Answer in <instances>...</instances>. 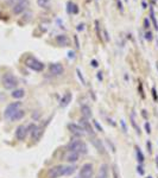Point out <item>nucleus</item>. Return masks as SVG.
Wrapping results in <instances>:
<instances>
[{
	"instance_id": "nucleus-1",
	"label": "nucleus",
	"mask_w": 158,
	"mask_h": 178,
	"mask_svg": "<svg viewBox=\"0 0 158 178\" xmlns=\"http://www.w3.org/2000/svg\"><path fill=\"white\" fill-rule=\"evenodd\" d=\"M67 149L69 151H73V152H76L78 154H86L88 152V147L87 145L82 141V140H79V139H74L72 140L68 145H67Z\"/></svg>"
},
{
	"instance_id": "nucleus-2",
	"label": "nucleus",
	"mask_w": 158,
	"mask_h": 178,
	"mask_svg": "<svg viewBox=\"0 0 158 178\" xmlns=\"http://www.w3.org/2000/svg\"><path fill=\"white\" fill-rule=\"evenodd\" d=\"M24 63H25V65H26L29 69H31V70H33V71H42V70L44 69V64H43L41 61H38L37 58L32 57V56H27V57L25 58Z\"/></svg>"
},
{
	"instance_id": "nucleus-3",
	"label": "nucleus",
	"mask_w": 158,
	"mask_h": 178,
	"mask_svg": "<svg viewBox=\"0 0 158 178\" xmlns=\"http://www.w3.org/2000/svg\"><path fill=\"white\" fill-rule=\"evenodd\" d=\"M2 86L6 89H14L18 86V80L14 75L7 73L2 76Z\"/></svg>"
},
{
	"instance_id": "nucleus-4",
	"label": "nucleus",
	"mask_w": 158,
	"mask_h": 178,
	"mask_svg": "<svg viewBox=\"0 0 158 178\" xmlns=\"http://www.w3.org/2000/svg\"><path fill=\"white\" fill-rule=\"evenodd\" d=\"M63 175L67 176V166H64V165H56V166L49 169V171H48L49 178H58Z\"/></svg>"
},
{
	"instance_id": "nucleus-5",
	"label": "nucleus",
	"mask_w": 158,
	"mask_h": 178,
	"mask_svg": "<svg viewBox=\"0 0 158 178\" xmlns=\"http://www.w3.org/2000/svg\"><path fill=\"white\" fill-rule=\"evenodd\" d=\"M29 5H30V1H29V0H20V1H18L17 4L13 5V7H12V13L16 14V15L21 14L23 12H25V11L27 10Z\"/></svg>"
},
{
	"instance_id": "nucleus-6",
	"label": "nucleus",
	"mask_w": 158,
	"mask_h": 178,
	"mask_svg": "<svg viewBox=\"0 0 158 178\" xmlns=\"http://www.w3.org/2000/svg\"><path fill=\"white\" fill-rule=\"evenodd\" d=\"M20 107H21V102H12V103H10L6 107V109H5V113H4L5 118L6 119H11L13 116V114L19 110Z\"/></svg>"
},
{
	"instance_id": "nucleus-7",
	"label": "nucleus",
	"mask_w": 158,
	"mask_h": 178,
	"mask_svg": "<svg viewBox=\"0 0 158 178\" xmlns=\"http://www.w3.org/2000/svg\"><path fill=\"white\" fill-rule=\"evenodd\" d=\"M93 176V165L90 163H86L82 165L80 170V178H92Z\"/></svg>"
},
{
	"instance_id": "nucleus-8",
	"label": "nucleus",
	"mask_w": 158,
	"mask_h": 178,
	"mask_svg": "<svg viewBox=\"0 0 158 178\" xmlns=\"http://www.w3.org/2000/svg\"><path fill=\"white\" fill-rule=\"evenodd\" d=\"M49 73L54 76H61L64 73V68L60 63H52L49 65Z\"/></svg>"
},
{
	"instance_id": "nucleus-9",
	"label": "nucleus",
	"mask_w": 158,
	"mask_h": 178,
	"mask_svg": "<svg viewBox=\"0 0 158 178\" xmlns=\"http://www.w3.org/2000/svg\"><path fill=\"white\" fill-rule=\"evenodd\" d=\"M80 126L83 128V131H84L86 133L94 135V129H93V127L90 126V124H89V121H88L87 119L81 118V119H80Z\"/></svg>"
},
{
	"instance_id": "nucleus-10",
	"label": "nucleus",
	"mask_w": 158,
	"mask_h": 178,
	"mask_svg": "<svg viewBox=\"0 0 158 178\" xmlns=\"http://www.w3.org/2000/svg\"><path fill=\"white\" fill-rule=\"evenodd\" d=\"M26 134H27V128L24 125H20V126L17 127V129H16V138L18 140H20V141L24 140L26 138Z\"/></svg>"
},
{
	"instance_id": "nucleus-11",
	"label": "nucleus",
	"mask_w": 158,
	"mask_h": 178,
	"mask_svg": "<svg viewBox=\"0 0 158 178\" xmlns=\"http://www.w3.org/2000/svg\"><path fill=\"white\" fill-rule=\"evenodd\" d=\"M79 156L76 152H73V151H67L66 153H64V156H63V158H64V160H67V162H69V163H76L78 160H79Z\"/></svg>"
},
{
	"instance_id": "nucleus-12",
	"label": "nucleus",
	"mask_w": 158,
	"mask_h": 178,
	"mask_svg": "<svg viewBox=\"0 0 158 178\" xmlns=\"http://www.w3.org/2000/svg\"><path fill=\"white\" fill-rule=\"evenodd\" d=\"M68 128H69V131L73 133V134H75V135H84V131H83V128L80 126V125H76V124H69L68 125Z\"/></svg>"
},
{
	"instance_id": "nucleus-13",
	"label": "nucleus",
	"mask_w": 158,
	"mask_h": 178,
	"mask_svg": "<svg viewBox=\"0 0 158 178\" xmlns=\"http://www.w3.org/2000/svg\"><path fill=\"white\" fill-rule=\"evenodd\" d=\"M55 39H56V43L60 46H68V45H70V39L66 35H58V36H56Z\"/></svg>"
},
{
	"instance_id": "nucleus-14",
	"label": "nucleus",
	"mask_w": 158,
	"mask_h": 178,
	"mask_svg": "<svg viewBox=\"0 0 158 178\" xmlns=\"http://www.w3.org/2000/svg\"><path fill=\"white\" fill-rule=\"evenodd\" d=\"M43 134H44V127H38V126H37V128H36L33 132H31L32 140H33V141H39V139L42 138Z\"/></svg>"
},
{
	"instance_id": "nucleus-15",
	"label": "nucleus",
	"mask_w": 158,
	"mask_h": 178,
	"mask_svg": "<svg viewBox=\"0 0 158 178\" xmlns=\"http://www.w3.org/2000/svg\"><path fill=\"white\" fill-rule=\"evenodd\" d=\"M67 12L69 14H78L79 13V7L76 4L72 2V1H68L67 2Z\"/></svg>"
},
{
	"instance_id": "nucleus-16",
	"label": "nucleus",
	"mask_w": 158,
	"mask_h": 178,
	"mask_svg": "<svg viewBox=\"0 0 158 178\" xmlns=\"http://www.w3.org/2000/svg\"><path fill=\"white\" fill-rule=\"evenodd\" d=\"M72 99H73V95H72V93H67V94H64L63 95V97L61 99V103H60V106L61 107H67L70 102H72Z\"/></svg>"
},
{
	"instance_id": "nucleus-17",
	"label": "nucleus",
	"mask_w": 158,
	"mask_h": 178,
	"mask_svg": "<svg viewBox=\"0 0 158 178\" xmlns=\"http://www.w3.org/2000/svg\"><path fill=\"white\" fill-rule=\"evenodd\" d=\"M81 113H82V118H84V119H89V118H92V109H90V107L89 106H87V104H83L82 107H81Z\"/></svg>"
},
{
	"instance_id": "nucleus-18",
	"label": "nucleus",
	"mask_w": 158,
	"mask_h": 178,
	"mask_svg": "<svg viewBox=\"0 0 158 178\" xmlns=\"http://www.w3.org/2000/svg\"><path fill=\"white\" fill-rule=\"evenodd\" d=\"M149 11H150V19H151L152 23H154V27H155L156 31H158V23H157V19H156V14H155L154 7H152V6H149Z\"/></svg>"
},
{
	"instance_id": "nucleus-19",
	"label": "nucleus",
	"mask_w": 158,
	"mask_h": 178,
	"mask_svg": "<svg viewBox=\"0 0 158 178\" xmlns=\"http://www.w3.org/2000/svg\"><path fill=\"white\" fill-rule=\"evenodd\" d=\"M12 97H14V99H21V97H24V95H25V90L24 89H16V90H13L12 91Z\"/></svg>"
},
{
	"instance_id": "nucleus-20",
	"label": "nucleus",
	"mask_w": 158,
	"mask_h": 178,
	"mask_svg": "<svg viewBox=\"0 0 158 178\" xmlns=\"http://www.w3.org/2000/svg\"><path fill=\"white\" fill-rule=\"evenodd\" d=\"M24 115H25V112H24V110H21V109H19L18 112H16V113L13 114V116H12L10 120H12V121H18V120L23 119V118H24Z\"/></svg>"
},
{
	"instance_id": "nucleus-21",
	"label": "nucleus",
	"mask_w": 158,
	"mask_h": 178,
	"mask_svg": "<svg viewBox=\"0 0 158 178\" xmlns=\"http://www.w3.org/2000/svg\"><path fill=\"white\" fill-rule=\"evenodd\" d=\"M93 143H94V146L97 149V151H99V152H101V153H105V147L102 146V144H101V140H99V139H94V140H93Z\"/></svg>"
},
{
	"instance_id": "nucleus-22",
	"label": "nucleus",
	"mask_w": 158,
	"mask_h": 178,
	"mask_svg": "<svg viewBox=\"0 0 158 178\" xmlns=\"http://www.w3.org/2000/svg\"><path fill=\"white\" fill-rule=\"evenodd\" d=\"M107 172H108L107 165L103 164V165L100 168V176H99V178H107Z\"/></svg>"
},
{
	"instance_id": "nucleus-23",
	"label": "nucleus",
	"mask_w": 158,
	"mask_h": 178,
	"mask_svg": "<svg viewBox=\"0 0 158 178\" xmlns=\"http://www.w3.org/2000/svg\"><path fill=\"white\" fill-rule=\"evenodd\" d=\"M37 5L42 8H48L50 5V0H37Z\"/></svg>"
},
{
	"instance_id": "nucleus-24",
	"label": "nucleus",
	"mask_w": 158,
	"mask_h": 178,
	"mask_svg": "<svg viewBox=\"0 0 158 178\" xmlns=\"http://www.w3.org/2000/svg\"><path fill=\"white\" fill-rule=\"evenodd\" d=\"M136 153H137V159H138V162L142 164L143 162H144V154H143V152L140 151V149H136Z\"/></svg>"
},
{
	"instance_id": "nucleus-25",
	"label": "nucleus",
	"mask_w": 158,
	"mask_h": 178,
	"mask_svg": "<svg viewBox=\"0 0 158 178\" xmlns=\"http://www.w3.org/2000/svg\"><path fill=\"white\" fill-rule=\"evenodd\" d=\"M145 39H146V40H149V42H151V40L154 39V36H152V32H151L150 30L145 32Z\"/></svg>"
},
{
	"instance_id": "nucleus-26",
	"label": "nucleus",
	"mask_w": 158,
	"mask_h": 178,
	"mask_svg": "<svg viewBox=\"0 0 158 178\" xmlns=\"http://www.w3.org/2000/svg\"><path fill=\"white\" fill-rule=\"evenodd\" d=\"M76 74H78V76H79L80 81L82 82V85H86V81H84V79H83V76H82V74H81V70H80V69H76Z\"/></svg>"
},
{
	"instance_id": "nucleus-27",
	"label": "nucleus",
	"mask_w": 158,
	"mask_h": 178,
	"mask_svg": "<svg viewBox=\"0 0 158 178\" xmlns=\"http://www.w3.org/2000/svg\"><path fill=\"white\" fill-rule=\"evenodd\" d=\"M27 128V132H33L36 128H37V125H35V124H31L29 127H26Z\"/></svg>"
},
{
	"instance_id": "nucleus-28",
	"label": "nucleus",
	"mask_w": 158,
	"mask_h": 178,
	"mask_svg": "<svg viewBox=\"0 0 158 178\" xmlns=\"http://www.w3.org/2000/svg\"><path fill=\"white\" fill-rule=\"evenodd\" d=\"M144 27H145L146 30L150 27V20H149V18H145V19H144Z\"/></svg>"
},
{
	"instance_id": "nucleus-29",
	"label": "nucleus",
	"mask_w": 158,
	"mask_h": 178,
	"mask_svg": "<svg viewBox=\"0 0 158 178\" xmlns=\"http://www.w3.org/2000/svg\"><path fill=\"white\" fill-rule=\"evenodd\" d=\"M95 25H96V33H97V37L101 39V33H100V27H99V21H97V20L95 21Z\"/></svg>"
},
{
	"instance_id": "nucleus-30",
	"label": "nucleus",
	"mask_w": 158,
	"mask_h": 178,
	"mask_svg": "<svg viewBox=\"0 0 158 178\" xmlns=\"http://www.w3.org/2000/svg\"><path fill=\"white\" fill-rule=\"evenodd\" d=\"M145 128H146V133L150 134V133H151V127H150V124H149V122L145 124Z\"/></svg>"
},
{
	"instance_id": "nucleus-31",
	"label": "nucleus",
	"mask_w": 158,
	"mask_h": 178,
	"mask_svg": "<svg viewBox=\"0 0 158 178\" xmlns=\"http://www.w3.org/2000/svg\"><path fill=\"white\" fill-rule=\"evenodd\" d=\"M93 122H94V125H95V127H96V128H97V129H99V131L101 132V131H102V127H101V126H100V125L97 124V121H95V120H94Z\"/></svg>"
},
{
	"instance_id": "nucleus-32",
	"label": "nucleus",
	"mask_w": 158,
	"mask_h": 178,
	"mask_svg": "<svg viewBox=\"0 0 158 178\" xmlns=\"http://www.w3.org/2000/svg\"><path fill=\"white\" fill-rule=\"evenodd\" d=\"M76 29H78V31H83L84 30V24H79Z\"/></svg>"
},
{
	"instance_id": "nucleus-33",
	"label": "nucleus",
	"mask_w": 158,
	"mask_h": 178,
	"mask_svg": "<svg viewBox=\"0 0 158 178\" xmlns=\"http://www.w3.org/2000/svg\"><path fill=\"white\" fill-rule=\"evenodd\" d=\"M68 57L69 58H75V52L74 51H69L68 52Z\"/></svg>"
},
{
	"instance_id": "nucleus-34",
	"label": "nucleus",
	"mask_w": 158,
	"mask_h": 178,
	"mask_svg": "<svg viewBox=\"0 0 158 178\" xmlns=\"http://www.w3.org/2000/svg\"><path fill=\"white\" fill-rule=\"evenodd\" d=\"M113 176H114V178H119L118 177V171H117V168H115V166L113 168Z\"/></svg>"
},
{
	"instance_id": "nucleus-35",
	"label": "nucleus",
	"mask_w": 158,
	"mask_h": 178,
	"mask_svg": "<svg viewBox=\"0 0 158 178\" xmlns=\"http://www.w3.org/2000/svg\"><path fill=\"white\" fill-rule=\"evenodd\" d=\"M118 6H119V10L123 12V11H124V7H123V4H121V1H120V0L118 1Z\"/></svg>"
},
{
	"instance_id": "nucleus-36",
	"label": "nucleus",
	"mask_w": 158,
	"mask_h": 178,
	"mask_svg": "<svg viewBox=\"0 0 158 178\" xmlns=\"http://www.w3.org/2000/svg\"><path fill=\"white\" fill-rule=\"evenodd\" d=\"M90 64H92V65H93V67H94V68H96V67H97V65H99V64H97V62H96V61H95V60H93V61H92V62H90Z\"/></svg>"
},
{
	"instance_id": "nucleus-37",
	"label": "nucleus",
	"mask_w": 158,
	"mask_h": 178,
	"mask_svg": "<svg viewBox=\"0 0 158 178\" xmlns=\"http://www.w3.org/2000/svg\"><path fill=\"white\" fill-rule=\"evenodd\" d=\"M152 94H154V99L157 101V94H156V89L152 88Z\"/></svg>"
},
{
	"instance_id": "nucleus-38",
	"label": "nucleus",
	"mask_w": 158,
	"mask_h": 178,
	"mask_svg": "<svg viewBox=\"0 0 158 178\" xmlns=\"http://www.w3.org/2000/svg\"><path fill=\"white\" fill-rule=\"evenodd\" d=\"M97 79H99V81H101V80H102V73H101V71H99V73H97Z\"/></svg>"
},
{
	"instance_id": "nucleus-39",
	"label": "nucleus",
	"mask_w": 158,
	"mask_h": 178,
	"mask_svg": "<svg viewBox=\"0 0 158 178\" xmlns=\"http://www.w3.org/2000/svg\"><path fill=\"white\" fill-rule=\"evenodd\" d=\"M138 172H139L140 175H143V174H144V171H143V168H142V166H138Z\"/></svg>"
},
{
	"instance_id": "nucleus-40",
	"label": "nucleus",
	"mask_w": 158,
	"mask_h": 178,
	"mask_svg": "<svg viewBox=\"0 0 158 178\" xmlns=\"http://www.w3.org/2000/svg\"><path fill=\"white\" fill-rule=\"evenodd\" d=\"M18 1H20V0H8V4H12V2H18Z\"/></svg>"
},
{
	"instance_id": "nucleus-41",
	"label": "nucleus",
	"mask_w": 158,
	"mask_h": 178,
	"mask_svg": "<svg viewBox=\"0 0 158 178\" xmlns=\"http://www.w3.org/2000/svg\"><path fill=\"white\" fill-rule=\"evenodd\" d=\"M124 1H128V0H124Z\"/></svg>"
},
{
	"instance_id": "nucleus-42",
	"label": "nucleus",
	"mask_w": 158,
	"mask_h": 178,
	"mask_svg": "<svg viewBox=\"0 0 158 178\" xmlns=\"http://www.w3.org/2000/svg\"><path fill=\"white\" fill-rule=\"evenodd\" d=\"M149 178H151V177H149Z\"/></svg>"
}]
</instances>
